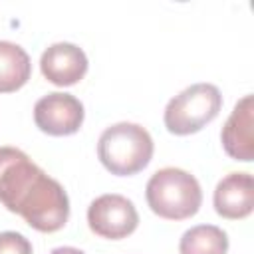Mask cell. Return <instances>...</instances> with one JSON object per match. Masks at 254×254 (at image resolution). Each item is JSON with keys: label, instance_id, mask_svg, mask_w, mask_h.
<instances>
[{"label": "cell", "instance_id": "cell-10", "mask_svg": "<svg viewBox=\"0 0 254 254\" xmlns=\"http://www.w3.org/2000/svg\"><path fill=\"white\" fill-rule=\"evenodd\" d=\"M32 62L26 50L14 42L0 40V93H10L26 85Z\"/></svg>", "mask_w": 254, "mask_h": 254}, {"label": "cell", "instance_id": "cell-12", "mask_svg": "<svg viewBox=\"0 0 254 254\" xmlns=\"http://www.w3.org/2000/svg\"><path fill=\"white\" fill-rule=\"evenodd\" d=\"M0 254H32V242L14 230L0 232Z\"/></svg>", "mask_w": 254, "mask_h": 254}, {"label": "cell", "instance_id": "cell-4", "mask_svg": "<svg viewBox=\"0 0 254 254\" xmlns=\"http://www.w3.org/2000/svg\"><path fill=\"white\" fill-rule=\"evenodd\" d=\"M222 109L220 89L212 83H194L175 95L165 107V127L175 135H190L208 125Z\"/></svg>", "mask_w": 254, "mask_h": 254}, {"label": "cell", "instance_id": "cell-5", "mask_svg": "<svg viewBox=\"0 0 254 254\" xmlns=\"http://www.w3.org/2000/svg\"><path fill=\"white\" fill-rule=\"evenodd\" d=\"M87 224L101 238L119 240L135 232L139 214L135 204L123 194H101L87 208Z\"/></svg>", "mask_w": 254, "mask_h": 254}, {"label": "cell", "instance_id": "cell-11", "mask_svg": "<svg viewBox=\"0 0 254 254\" xmlns=\"http://www.w3.org/2000/svg\"><path fill=\"white\" fill-rule=\"evenodd\" d=\"M181 254H226L228 236L214 224H198L189 228L179 242Z\"/></svg>", "mask_w": 254, "mask_h": 254}, {"label": "cell", "instance_id": "cell-3", "mask_svg": "<svg viewBox=\"0 0 254 254\" xmlns=\"http://www.w3.org/2000/svg\"><path fill=\"white\" fill-rule=\"evenodd\" d=\"M153 149L155 145L149 131L127 121L107 127L97 141L101 165L117 177H129L143 171L153 157Z\"/></svg>", "mask_w": 254, "mask_h": 254}, {"label": "cell", "instance_id": "cell-8", "mask_svg": "<svg viewBox=\"0 0 254 254\" xmlns=\"http://www.w3.org/2000/svg\"><path fill=\"white\" fill-rule=\"evenodd\" d=\"M252 125H254V99L252 95H244L234 105L220 133V141L228 157L244 163L252 161L254 157Z\"/></svg>", "mask_w": 254, "mask_h": 254}, {"label": "cell", "instance_id": "cell-9", "mask_svg": "<svg viewBox=\"0 0 254 254\" xmlns=\"http://www.w3.org/2000/svg\"><path fill=\"white\" fill-rule=\"evenodd\" d=\"M214 210L222 218H246L254 208V181L250 173H230L214 189Z\"/></svg>", "mask_w": 254, "mask_h": 254}, {"label": "cell", "instance_id": "cell-7", "mask_svg": "<svg viewBox=\"0 0 254 254\" xmlns=\"http://www.w3.org/2000/svg\"><path fill=\"white\" fill-rule=\"evenodd\" d=\"M40 69L44 77L54 85H73L87 71V56L75 44L58 42L44 50L40 58Z\"/></svg>", "mask_w": 254, "mask_h": 254}, {"label": "cell", "instance_id": "cell-6", "mask_svg": "<svg viewBox=\"0 0 254 254\" xmlns=\"http://www.w3.org/2000/svg\"><path fill=\"white\" fill-rule=\"evenodd\" d=\"M83 105L81 101L64 91H54L40 97L34 105V121L36 127L48 135L64 137L79 131L83 123Z\"/></svg>", "mask_w": 254, "mask_h": 254}, {"label": "cell", "instance_id": "cell-2", "mask_svg": "<svg viewBox=\"0 0 254 254\" xmlns=\"http://www.w3.org/2000/svg\"><path fill=\"white\" fill-rule=\"evenodd\" d=\"M145 198L157 216L167 220H185L198 212L202 204V190L194 175L177 167H165L149 179Z\"/></svg>", "mask_w": 254, "mask_h": 254}, {"label": "cell", "instance_id": "cell-1", "mask_svg": "<svg viewBox=\"0 0 254 254\" xmlns=\"http://www.w3.org/2000/svg\"><path fill=\"white\" fill-rule=\"evenodd\" d=\"M0 202L40 232H56L69 218L64 187L16 147H0Z\"/></svg>", "mask_w": 254, "mask_h": 254}, {"label": "cell", "instance_id": "cell-13", "mask_svg": "<svg viewBox=\"0 0 254 254\" xmlns=\"http://www.w3.org/2000/svg\"><path fill=\"white\" fill-rule=\"evenodd\" d=\"M50 254H85V252L73 246H60V248H54Z\"/></svg>", "mask_w": 254, "mask_h": 254}]
</instances>
